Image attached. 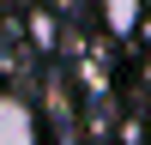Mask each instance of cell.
<instances>
[{
	"label": "cell",
	"instance_id": "277c9868",
	"mask_svg": "<svg viewBox=\"0 0 151 145\" xmlns=\"http://www.w3.org/2000/svg\"><path fill=\"white\" fill-rule=\"evenodd\" d=\"M6 67H12V60H6V48H0V72H6Z\"/></svg>",
	"mask_w": 151,
	"mask_h": 145
},
{
	"label": "cell",
	"instance_id": "7a4b0ae2",
	"mask_svg": "<svg viewBox=\"0 0 151 145\" xmlns=\"http://www.w3.org/2000/svg\"><path fill=\"white\" fill-rule=\"evenodd\" d=\"M139 18H145V0H103L109 36H133V30H139Z\"/></svg>",
	"mask_w": 151,
	"mask_h": 145
},
{
	"label": "cell",
	"instance_id": "6da1fadb",
	"mask_svg": "<svg viewBox=\"0 0 151 145\" xmlns=\"http://www.w3.org/2000/svg\"><path fill=\"white\" fill-rule=\"evenodd\" d=\"M30 139H42L36 109L24 103L18 91H0V145H30Z\"/></svg>",
	"mask_w": 151,
	"mask_h": 145
},
{
	"label": "cell",
	"instance_id": "3957f363",
	"mask_svg": "<svg viewBox=\"0 0 151 145\" xmlns=\"http://www.w3.org/2000/svg\"><path fill=\"white\" fill-rule=\"evenodd\" d=\"M30 42H36V48H48V42H55V24H48L42 12H30Z\"/></svg>",
	"mask_w": 151,
	"mask_h": 145
}]
</instances>
